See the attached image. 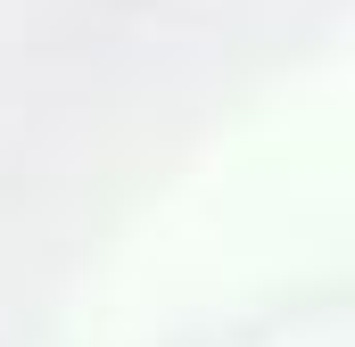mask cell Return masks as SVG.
Masks as SVG:
<instances>
[]
</instances>
